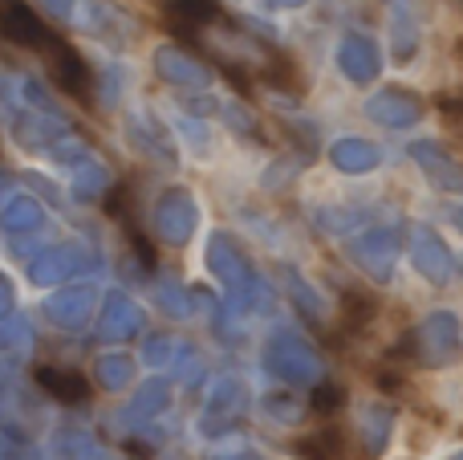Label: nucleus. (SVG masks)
<instances>
[{
    "label": "nucleus",
    "instance_id": "nucleus-5",
    "mask_svg": "<svg viewBox=\"0 0 463 460\" xmlns=\"http://www.w3.org/2000/svg\"><path fill=\"white\" fill-rule=\"evenodd\" d=\"M423 110H427L423 98L402 86H386L370 98V114H374L378 122H386V127H415V122L423 119Z\"/></svg>",
    "mask_w": 463,
    "mask_h": 460
},
{
    "label": "nucleus",
    "instance_id": "nucleus-7",
    "mask_svg": "<svg viewBox=\"0 0 463 460\" xmlns=\"http://www.w3.org/2000/svg\"><path fill=\"white\" fill-rule=\"evenodd\" d=\"M354 253H358L362 269H366V273H374V282H386V277H391V269H394V257H399V233L378 228V233H370Z\"/></svg>",
    "mask_w": 463,
    "mask_h": 460
},
{
    "label": "nucleus",
    "instance_id": "nucleus-15",
    "mask_svg": "<svg viewBox=\"0 0 463 460\" xmlns=\"http://www.w3.org/2000/svg\"><path fill=\"white\" fill-rule=\"evenodd\" d=\"M451 460H463V453H456V456H451Z\"/></svg>",
    "mask_w": 463,
    "mask_h": 460
},
{
    "label": "nucleus",
    "instance_id": "nucleus-2",
    "mask_svg": "<svg viewBox=\"0 0 463 460\" xmlns=\"http://www.w3.org/2000/svg\"><path fill=\"white\" fill-rule=\"evenodd\" d=\"M0 37L21 45V49H33V53L41 57L49 45H53L57 33L49 29L24 0H0Z\"/></svg>",
    "mask_w": 463,
    "mask_h": 460
},
{
    "label": "nucleus",
    "instance_id": "nucleus-4",
    "mask_svg": "<svg viewBox=\"0 0 463 460\" xmlns=\"http://www.w3.org/2000/svg\"><path fill=\"white\" fill-rule=\"evenodd\" d=\"M411 159L423 168V176L431 179L435 187H443V192H463V163L443 143L419 139V143H411Z\"/></svg>",
    "mask_w": 463,
    "mask_h": 460
},
{
    "label": "nucleus",
    "instance_id": "nucleus-6",
    "mask_svg": "<svg viewBox=\"0 0 463 460\" xmlns=\"http://www.w3.org/2000/svg\"><path fill=\"white\" fill-rule=\"evenodd\" d=\"M411 257H415L419 273H423L427 282H435V285L448 282L451 265H456V261H451V253H448V244H443L431 228H415V236H411Z\"/></svg>",
    "mask_w": 463,
    "mask_h": 460
},
{
    "label": "nucleus",
    "instance_id": "nucleus-1",
    "mask_svg": "<svg viewBox=\"0 0 463 460\" xmlns=\"http://www.w3.org/2000/svg\"><path fill=\"white\" fill-rule=\"evenodd\" d=\"M411 342H415V359L423 367H456L463 359V326L451 310L423 318Z\"/></svg>",
    "mask_w": 463,
    "mask_h": 460
},
{
    "label": "nucleus",
    "instance_id": "nucleus-8",
    "mask_svg": "<svg viewBox=\"0 0 463 460\" xmlns=\"http://www.w3.org/2000/svg\"><path fill=\"white\" fill-rule=\"evenodd\" d=\"M37 383L61 404H81L90 396V379L78 371H57V367H37Z\"/></svg>",
    "mask_w": 463,
    "mask_h": 460
},
{
    "label": "nucleus",
    "instance_id": "nucleus-12",
    "mask_svg": "<svg viewBox=\"0 0 463 460\" xmlns=\"http://www.w3.org/2000/svg\"><path fill=\"white\" fill-rule=\"evenodd\" d=\"M370 318H374V302H370V298H362V293H350V298L342 302V322H345V331H362Z\"/></svg>",
    "mask_w": 463,
    "mask_h": 460
},
{
    "label": "nucleus",
    "instance_id": "nucleus-13",
    "mask_svg": "<svg viewBox=\"0 0 463 460\" xmlns=\"http://www.w3.org/2000/svg\"><path fill=\"white\" fill-rule=\"evenodd\" d=\"M342 404H345V396H342V388H334V383L317 388V396H313V407H317V412H334V407H342Z\"/></svg>",
    "mask_w": 463,
    "mask_h": 460
},
{
    "label": "nucleus",
    "instance_id": "nucleus-3",
    "mask_svg": "<svg viewBox=\"0 0 463 460\" xmlns=\"http://www.w3.org/2000/svg\"><path fill=\"white\" fill-rule=\"evenodd\" d=\"M41 62H45L49 78L61 86V94H70L73 102H86L90 98V70H86V62L78 57V49H73L70 41L53 37V45L41 53Z\"/></svg>",
    "mask_w": 463,
    "mask_h": 460
},
{
    "label": "nucleus",
    "instance_id": "nucleus-10",
    "mask_svg": "<svg viewBox=\"0 0 463 460\" xmlns=\"http://www.w3.org/2000/svg\"><path fill=\"white\" fill-rule=\"evenodd\" d=\"M334 163L342 171H370V168H378V151L370 143H362V139H345V143H337L334 147Z\"/></svg>",
    "mask_w": 463,
    "mask_h": 460
},
{
    "label": "nucleus",
    "instance_id": "nucleus-11",
    "mask_svg": "<svg viewBox=\"0 0 463 460\" xmlns=\"http://www.w3.org/2000/svg\"><path fill=\"white\" fill-rule=\"evenodd\" d=\"M391 424H394V412H386V407H370L366 412V453L378 456L386 448V440H391Z\"/></svg>",
    "mask_w": 463,
    "mask_h": 460
},
{
    "label": "nucleus",
    "instance_id": "nucleus-9",
    "mask_svg": "<svg viewBox=\"0 0 463 460\" xmlns=\"http://www.w3.org/2000/svg\"><path fill=\"white\" fill-rule=\"evenodd\" d=\"M342 70L350 73V81H370L378 78V49L370 37H350L342 45Z\"/></svg>",
    "mask_w": 463,
    "mask_h": 460
},
{
    "label": "nucleus",
    "instance_id": "nucleus-14",
    "mask_svg": "<svg viewBox=\"0 0 463 460\" xmlns=\"http://www.w3.org/2000/svg\"><path fill=\"white\" fill-rule=\"evenodd\" d=\"M451 225H456L459 233H463V204H459V208H451Z\"/></svg>",
    "mask_w": 463,
    "mask_h": 460
},
{
    "label": "nucleus",
    "instance_id": "nucleus-16",
    "mask_svg": "<svg viewBox=\"0 0 463 460\" xmlns=\"http://www.w3.org/2000/svg\"><path fill=\"white\" fill-rule=\"evenodd\" d=\"M456 5H459V8H463V0H456Z\"/></svg>",
    "mask_w": 463,
    "mask_h": 460
}]
</instances>
